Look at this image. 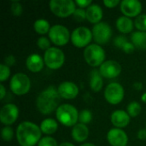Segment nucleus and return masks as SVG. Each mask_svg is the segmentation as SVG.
<instances>
[{"instance_id": "obj_1", "label": "nucleus", "mask_w": 146, "mask_h": 146, "mask_svg": "<svg viewBox=\"0 0 146 146\" xmlns=\"http://www.w3.org/2000/svg\"><path fill=\"white\" fill-rule=\"evenodd\" d=\"M40 127L32 121H22L16 128V139L21 146H35L42 139Z\"/></svg>"}, {"instance_id": "obj_2", "label": "nucleus", "mask_w": 146, "mask_h": 146, "mask_svg": "<svg viewBox=\"0 0 146 146\" xmlns=\"http://www.w3.org/2000/svg\"><path fill=\"white\" fill-rule=\"evenodd\" d=\"M60 99L61 97L58 93L57 88L53 86H50L41 92L37 98V109L43 115H50L56 110L60 106Z\"/></svg>"}, {"instance_id": "obj_3", "label": "nucleus", "mask_w": 146, "mask_h": 146, "mask_svg": "<svg viewBox=\"0 0 146 146\" xmlns=\"http://www.w3.org/2000/svg\"><path fill=\"white\" fill-rule=\"evenodd\" d=\"M79 113L74 105L63 104L56 110V116L62 125L65 127H74L79 121Z\"/></svg>"}, {"instance_id": "obj_4", "label": "nucleus", "mask_w": 146, "mask_h": 146, "mask_svg": "<svg viewBox=\"0 0 146 146\" xmlns=\"http://www.w3.org/2000/svg\"><path fill=\"white\" fill-rule=\"evenodd\" d=\"M105 56L104 50L98 44H91L85 48L84 58L91 67H100L105 62Z\"/></svg>"}, {"instance_id": "obj_5", "label": "nucleus", "mask_w": 146, "mask_h": 146, "mask_svg": "<svg viewBox=\"0 0 146 146\" xmlns=\"http://www.w3.org/2000/svg\"><path fill=\"white\" fill-rule=\"evenodd\" d=\"M73 0H51L49 3L50 11L57 17L66 18L73 15L76 7Z\"/></svg>"}, {"instance_id": "obj_6", "label": "nucleus", "mask_w": 146, "mask_h": 146, "mask_svg": "<svg viewBox=\"0 0 146 146\" xmlns=\"http://www.w3.org/2000/svg\"><path fill=\"white\" fill-rule=\"evenodd\" d=\"M9 88L15 95H25L30 91L31 80L26 74L16 73L10 79Z\"/></svg>"}, {"instance_id": "obj_7", "label": "nucleus", "mask_w": 146, "mask_h": 146, "mask_svg": "<svg viewBox=\"0 0 146 146\" xmlns=\"http://www.w3.org/2000/svg\"><path fill=\"white\" fill-rule=\"evenodd\" d=\"M44 64L52 70L59 69L62 67L65 62V55L63 51L56 47H50L44 51Z\"/></svg>"}, {"instance_id": "obj_8", "label": "nucleus", "mask_w": 146, "mask_h": 146, "mask_svg": "<svg viewBox=\"0 0 146 146\" xmlns=\"http://www.w3.org/2000/svg\"><path fill=\"white\" fill-rule=\"evenodd\" d=\"M92 32L86 27H79L75 28L71 33L70 40L72 44L77 48H84L90 45L92 40Z\"/></svg>"}, {"instance_id": "obj_9", "label": "nucleus", "mask_w": 146, "mask_h": 146, "mask_svg": "<svg viewBox=\"0 0 146 146\" xmlns=\"http://www.w3.org/2000/svg\"><path fill=\"white\" fill-rule=\"evenodd\" d=\"M48 35L50 42L56 46H63L67 44L71 38L69 30L66 27L59 24L52 26Z\"/></svg>"}, {"instance_id": "obj_10", "label": "nucleus", "mask_w": 146, "mask_h": 146, "mask_svg": "<svg viewBox=\"0 0 146 146\" xmlns=\"http://www.w3.org/2000/svg\"><path fill=\"white\" fill-rule=\"evenodd\" d=\"M124 95L125 91L123 86L117 82L110 83L104 90V98L106 101L112 105H116L121 103Z\"/></svg>"}, {"instance_id": "obj_11", "label": "nucleus", "mask_w": 146, "mask_h": 146, "mask_svg": "<svg viewBox=\"0 0 146 146\" xmlns=\"http://www.w3.org/2000/svg\"><path fill=\"white\" fill-rule=\"evenodd\" d=\"M92 32L93 39L96 41V44L99 45L107 44L110 40L113 34L111 27L108 23L104 21L94 25Z\"/></svg>"}, {"instance_id": "obj_12", "label": "nucleus", "mask_w": 146, "mask_h": 146, "mask_svg": "<svg viewBox=\"0 0 146 146\" xmlns=\"http://www.w3.org/2000/svg\"><path fill=\"white\" fill-rule=\"evenodd\" d=\"M19 116V109L15 104H7L3 106L0 111V121L5 126L14 124Z\"/></svg>"}, {"instance_id": "obj_13", "label": "nucleus", "mask_w": 146, "mask_h": 146, "mask_svg": "<svg viewBox=\"0 0 146 146\" xmlns=\"http://www.w3.org/2000/svg\"><path fill=\"white\" fill-rule=\"evenodd\" d=\"M99 72L103 78L106 79H114L118 77L121 73V64L115 60L105 61L100 67Z\"/></svg>"}, {"instance_id": "obj_14", "label": "nucleus", "mask_w": 146, "mask_h": 146, "mask_svg": "<svg viewBox=\"0 0 146 146\" xmlns=\"http://www.w3.org/2000/svg\"><path fill=\"white\" fill-rule=\"evenodd\" d=\"M120 9L127 17H138L142 11V3L139 0H123L120 3Z\"/></svg>"}, {"instance_id": "obj_15", "label": "nucleus", "mask_w": 146, "mask_h": 146, "mask_svg": "<svg viewBox=\"0 0 146 146\" xmlns=\"http://www.w3.org/2000/svg\"><path fill=\"white\" fill-rule=\"evenodd\" d=\"M107 140L111 146H127L128 137L122 129L115 127L108 132Z\"/></svg>"}, {"instance_id": "obj_16", "label": "nucleus", "mask_w": 146, "mask_h": 146, "mask_svg": "<svg viewBox=\"0 0 146 146\" xmlns=\"http://www.w3.org/2000/svg\"><path fill=\"white\" fill-rule=\"evenodd\" d=\"M58 93L61 98L72 100L79 94V87L72 81H63L57 87Z\"/></svg>"}, {"instance_id": "obj_17", "label": "nucleus", "mask_w": 146, "mask_h": 146, "mask_svg": "<svg viewBox=\"0 0 146 146\" xmlns=\"http://www.w3.org/2000/svg\"><path fill=\"white\" fill-rule=\"evenodd\" d=\"M110 121L115 128H124L130 123L131 117L127 111L118 110L112 113L110 116Z\"/></svg>"}, {"instance_id": "obj_18", "label": "nucleus", "mask_w": 146, "mask_h": 146, "mask_svg": "<svg viewBox=\"0 0 146 146\" xmlns=\"http://www.w3.org/2000/svg\"><path fill=\"white\" fill-rule=\"evenodd\" d=\"M44 65V58L41 57L40 55L37 53H33L29 55L26 60V66L27 69L33 73L40 72Z\"/></svg>"}, {"instance_id": "obj_19", "label": "nucleus", "mask_w": 146, "mask_h": 146, "mask_svg": "<svg viewBox=\"0 0 146 146\" xmlns=\"http://www.w3.org/2000/svg\"><path fill=\"white\" fill-rule=\"evenodd\" d=\"M86 20L92 24H98L101 22V20L103 19L104 12L100 5L92 3L86 9Z\"/></svg>"}, {"instance_id": "obj_20", "label": "nucleus", "mask_w": 146, "mask_h": 146, "mask_svg": "<svg viewBox=\"0 0 146 146\" xmlns=\"http://www.w3.org/2000/svg\"><path fill=\"white\" fill-rule=\"evenodd\" d=\"M89 128L86 125L77 123L72 128L71 135L74 141L78 143H82L86 141L89 137Z\"/></svg>"}, {"instance_id": "obj_21", "label": "nucleus", "mask_w": 146, "mask_h": 146, "mask_svg": "<svg viewBox=\"0 0 146 146\" xmlns=\"http://www.w3.org/2000/svg\"><path fill=\"white\" fill-rule=\"evenodd\" d=\"M116 27L118 31L123 34H127L133 32L134 27V22L132 21L131 18L122 15L116 20Z\"/></svg>"}, {"instance_id": "obj_22", "label": "nucleus", "mask_w": 146, "mask_h": 146, "mask_svg": "<svg viewBox=\"0 0 146 146\" xmlns=\"http://www.w3.org/2000/svg\"><path fill=\"white\" fill-rule=\"evenodd\" d=\"M104 86L103 76L101 75L99 70L93 69L90 73V87L94 92H98L102 90Z\"/></svg>"}, {"instance_id": "obj_23", "label": "nucleus", "mask_w": 146, "mask_h": 146, "mask_svg": "<svg viewBox=\"0 0 146 146\" xmlns=\"http://www.w3.org/2000/svg\"><path fill=\"white\" fill-rule=\"evenodd\" d=\"M42 133H44L46 135H51L54 134L57 129H58V123L56 120L52 118H46L44 121H42L40 126H39Z\"/></svg>"}, {"instance_id": "obj_24", "label": "nucleus", "mask_w": 146, "mask_h": 146, "mask_svg": "<svg viewBox=\"0 0 146 146\" xmlns=\"http://www.w3.org/2000/svg\"><path fill=\"white\" fill-rule=\"evenodd\" d=\"M131 42L134 44L135 48L141 50H146V32L137 31L133 33Z\"/></svg>"}, {"instance_id": "obj_25", "label": "nucleus", "mask_w": 146, "mask_h": 146, "mask_svg": "<svg viewBox=\"0 0 146 146\" xmlns=\"http://www.w3.org/2000/svg\"><path fill=\"white\" fill-rule=\"evenodd\" d=\"M33 28L37 33H38L40 35H44L46 33H49L51 27L47 20L38 19L33 23Z\"/></svg>"}, {"instance_id": "obj_26", "label": "nucleus", "mask_w": 146, "mask_h": 146, "mask_svg": "<svg viewBox=\"0 0 146 146\" xmlns=\"http://www.w3.org/2000/svg\"><path fill=\"white\" fill-rule=\"evenodd\" d=\"M141 110H142V108H141V105L139 104V103H138L136 101H133L127 105V112L130 115V117L135 118L141 113Z\"/></svg>"}, {"instance_id": "obj_27", "label": "nucleus", "mask_w": 146, "mask_h": 146, "mask_svg": "<svg viewBox=\"0 0 146 146\" xmlns=\"http://www.w3.org/2000/svg\"><path fill=\"white\" fill-rule=\"evenodd\" d=\"M92 120V114L89 110H83L79 113V123L87 125Z\"/></svg>"}, {"instance_id": "obj_28", "label": "nucleus", "mask_w": 146, "mask_h": 146, "mask_svg": "<svg viewBox=\"0 0 146 146\" xmlns=\"http://www.w3.org/2000/svg\"><path fill=\"white\" fill-rule=\"evenodd\" d=\"M134 27L140 32H146V14H141L136 17Z\"/></svg>"}, {"instance_id": "obj_29", "label": "nucleus", "mask_w": 146, "mask_h": 146, "mask_svg": "<svg viewBox=\"0 0 146 146\" xmlns=\"http://www.w3.org/2000/svg\"><path fill=\"white\" fill-rule=\"evenodd\" d=\"M1 135H2V139L3 141L5 142H9L10 140H12L13 137H14V131L13 128L10 126H5L1 132Z\"/></svg>"}, {"instance_id": "obj_30", "label": "nucleus", "mask_w": 146, "mask_h": 146, "mask_svg": "<svg viewBox=\"0 0 146 146\" xmlns=\"http://www.w3.org/2000/svg\"><path fill=\"white\" fill-rule=\"evenodd\" d=\"M37 45L40 50L45 51V50H47L48 49L50 48V38H48L46 37L41 36L40 38H38Z\"/></svg>"}, {"instance_id": "obj_31", "label": "nucleus", "mask_w": 146, "mask_h": 146, "mask_svg": "<svg viewBox=\"0 0 146 146\" xmlns=\"http://www.w3.org/2000/svg\"><path fill=\"white\" fill-rule=\"evenodd\" d=\"M10 10L13 15L15 16H20L22 14L23 11V8L21 3H19L18 1H13L10 6Z\"/></svg>"}, {"instance_id": "obj_32", "label": "nucleus", "mask_w": 146, "mask_h": 146, "mask_svg": "<svg viewBox=\"0 0 146 146\" xmlns=\"http://www.w3.org/2000/svg\"><path fill=\"white\" fill-rule=\"evenodd\" d=\"M38 146H59L57 144L56 140L50 136H46V137H43L40 141L38 142Z\"/></svg>"}, {"instance_id": "obj_33", "label": "nucleus", "mask_w": 146, "mask_h": 146, "mask_svg": "<svg viewBox=\"0 0 146 146\" xmlns=\"http://www.w3.org/2000/svg\"><path fill=\"white\" fill-rule=\"evenodd\" d=\"M10 75V68L9 67L6 66L4 63L0 65V81L3 82L9 79Z\"/></svg>"}, {"instance_id": "obj_34", "label": "nucleus", "mask_w": 146, "mask_h": 146, "mask_svg": "<svg viewBox=\"0 0 146 146\" xmlns=\"http://www.w3.org/2000/svg\"><path fill=\"white\" fill-rule=\"evenodd\" d=\"M73 16H74V20L79 21V22L84 21L85 20H86V11L84 9L78 8V9H75Z\"/></svg>"}, {"instance_id": "obj_35", "label": "nucleus", "mask_w": 146, "mask_h": 146, "mask_svg": "<svg viewBox=\"0 0 146 146\" xmlns=\"http://www.w3.org/2000/svg\"><path fill=\"white\" fill-rule=\"evenodd\" d=\"M128 42V39L125 37V36H123V35H121V36H118V37H116L115 38V40H114V44L116 46V47H118L119 49H122L123 48V46L126 44V43H127Z\"/></svg>"}, {"instance_id": "obj_36", "label": "nucleus", "mask_w": 146, "mask_h": 146, "mask_svg": "<svg viewBox=\"0 0 146 146\" xmlns=\"http://www.w3.org/2000/svg\"><path fill=\"white\" fill-rule=\"evenodd\" d=\"M75 4L80 9H86L90 5L92 4V0H76Z\"/></svg>"}, {"instance_id": "obj_37", "label": "nucleus", "mask_w": 146, "mask_h": 146, "mask_svg": "<svg viewBox=\"0 0 146 146\" xmlns=\"http://www.w3.org/2000/svg\"><path fill=\"white\" fill-rule=\"evenodd\" d=\"M136 48H135V46H134V44L132 43V42H127V43H126V44L123 46V48L121 49L123 51H125L126 53H128V54H130V53H133V51H134V50H135Z\"/></svg>"}, {"instance_id": "obj_38", "label": "nucleus", "mask_w": 146, "mask_h": 146, "mask_svg": "<svg viewBox=\"0 0 146 146\" xmlns=\"http://www.w3.org/2000/svg\"><path fill=\"white\" fill-rule=\"evenodd\" d=\"M120 3L121 2L119 0H104V4L109 9H113Z\"/></svg>"}, {"instance_id": "obj_39", "label": "nucleus", "mask_w": 146, "mask_h": 146, "mask_svg": "<svg viewBox=\"0 0 146 146\" xmlns=\"http://www.w3.org/2000/svg\"><path fill=\"white\" fill-rule=\"evenodd\" d=\"M15 63V58L14 56L12 55H9L4 58V64L8 67L9 66H13Z\"/></svg>"}, {"instance_id": "obj_40", "label": "nucleus", "mask_w": 146, "mask_h": 146, "mask_svg": "<svg viewBox=\"0 0 146 146\" xmlns=\"http://www.w3.org/2000/svg\"><path fill=\"white\" fill-rule=\"evenodd\" d=\"M138 139L140 140H145L146 139V129H140L137 133Z\"/></svg>"}, {"instance_id": "obj_41", "label": "nucleus", "mask_w": 146, "mask_h": 146, "mask_svg": "<svg viewBox=\"0 0 146 146\" xmlns=\"http://www.w3.org/2000/svg\"><path fill=\"white\" fill-rule=\"evenodd\" d=\"M6 95V89L3 84L0 85V99H3Z\"/></svg>"}, {"instance_id": "obj_42", "label": "nucleus", "mask_w": 146, "mask_h": 146, "mask_svg": "<svg viewBox=\"0 0 146 146\" xmlns=\"http://www.w3.org/2000/svg\"><path fill=\"white\" fill-rule=\"evenodd\" d=\"M133 88H134L135 90L140 91V90H142V88H143V84H142L141 82H135V83L133 84Z\"/></svg>"}, {"instance_id": "obj_43", "label": "nucleus", "mask_w": 146, "mask_h": 146, "mask_svg": "<svg viewBox=\"0 0 146 146\" xmlns=\"http://www.w3.org/2000/svg\"><path fill=\"white\" fill-rule=\"evenodd\" d=\"M59 146H75L74 144H72V143H70V142H62V143H61Z\"/></svg>"}, {"instance_id": "obj_44", "label": "nucleus", "mask_w": 146, "mask_h": 146, "mask_svg": "<svg viewBox=\"0 0 146 146\" xmlns=\"http://www.w3.org/2000/svg\"><path fill=\"white\" fill-rule=\"evenodd\" d=\"M141 100H142V102H143L144 104H146V92H145V93L142 95V97H141Z\"/></svg>"}, {"instance_id": "obj_45", "label": "nucleus", "mask_w": 146, "mask_h": 146, "mask_svg": "<svg viewBox=\"0 0 146 146\" xmlns=\"http://www.w3.org/2000/svg\"><path fill=\"white\" fill-rule=\"evenodd\" d=\"M80 146H96L94 144H92V143H86V144H83Z\"/></svg>"}, {"instance_id": "obj_46", "label": "nucleus", "mask_w": 146, "mask_h": 146, "mask_svg": "<svg viewBox=\"0 0 146 146\" xmlns=\"http://www.w3.org/2000/svg\"><path fill=\"white\" fill-rule=\"evenodd\" d=\"M127 146H128V145H127Z\"/></svg>"}]
</instances>
